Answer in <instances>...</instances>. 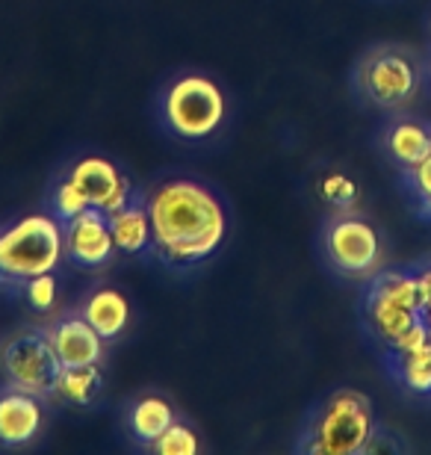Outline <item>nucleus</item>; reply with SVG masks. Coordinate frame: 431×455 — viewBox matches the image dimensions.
Here are the masks:
<instances>
[{
    "label": "nucleus",
    "mask_w": 431,
    "mask_h": 455,
    "mask_svg": "<svg viewBox=\"0 0 431 455\" xmlns=\"http://www.w3.org/2000/svg\"><path fill=\"white\" fill-rule=\"evenodd\" d=\"M151 254L172 269L210 260L227 236V211L213 189L196 178H166L148 193Z\"/></svg>",
    "instance_id": "f257e3e1"
},
{
    "label": "nucleus",
    "mask_w": 431,
    "mask_h": 455,
    "mask_svg": "<svg viewBox=\"0 0 431 455\" xmlns=\"http://www.w3.org/2000/svg\"><path fill=\"white\" fill-rule=\"evenodd\" d=\"M375 432L379 423L370 396L355 387H337L307 414L296 450L307 455H357L366 452Z\"/></svg>",
    "instance_id": "f03ea898"
},
{
    "label": "nucleus",
    "mask_w": 431,
    "mask_h": 455,
    "mask_svg": "<svg viewBox=\"0 0 431 455\" xmlns=\"http://www.w3.org/2000/svg\"><path fill=\"white\" fill-rule=\"evenodd\" d=\"M160 124L183 142H204L227 118L222 86L204 71H180L166 80L157 98Z\"/></svg>",
    "instance_id": "7ed1b4c3"
},
{
    "label": "nucleus",
    "mask_w": 431,
    "mask_h": 455,
    "mask_svg": "<svg viewBox=\"0 0 431 455\" xmlns=\"http://www.w3.org/2000/svg\"><path fill=\"white\" fill-rule=\"evenodd\" d=\"M66 260L62 222L51 211L27 213L0 228V287H21Z\"/></svg>",
    "instance_id": "20e7f679"
},
{
    "label": "nucleus",
    "mask_w": 431,
    "mask_h": 455,
    "mask_svg": "<svg viewBox=\"0 0 431 455\" xmlns=\"http://www.w3.org/2000/svg\"><path fill=\"white\" fill-rule=\"evenodd\" d=\"M426 66L405 44H372L352 71V89L366 107L402 110L419 95Z\"/></svg>",
    "instance_id": "39448f33"
},
{
    "label": "nucleus",
    "mask_w": 431,
    "mask_h": 455,
    "mask_svg": "<svg viewBox=\"0 0 431 455\" xmlns=\"http://www.w3.org/2000/svg\"><path fill=\"white\" fill-rule=\"evenodd\" d=\"M325 263L343 278H372L381 269V234L355 213H334L319 231Z\"/></svg>",
    "instance_id": "423d86ee"
},
{
    "label": "nucleus",
    "mask_w": 431,
    "mask_h": 455,
    "mask_svg": "<svg viewBox=\"0 0 431 455\" xmlns=\"http://www.w3.org/2000/svg\"><path fill=\"white\" fill-rule=\"evenodd\" d=\"M0 370L9 385L48 399L57 390L62 361L44 329H21L0 349Z\"/></svg>",
    "instance_id": "0eeeda50"
},
{
    "label": "nucleus",
    "mask_w": 431,
    "mask_h": 455,
    "mask_svg": "<svg viewBox=\"0 0 431 455\" xmlns=\"http://www.w3.org/2000/svg\"><path fill=\"white\" fill-rule=\"evenodd\" d=\"M62 236H66V260L77 269H104L118 254L109 216L98 207H86L75 220L62 222Z\"/></svg>",
    "instance_id": "6e6552de"
},
{
    "label": "nucleus",
    "mask_w": 431,
    "mask_h": 455,
    "mask_svg": "<svg viewBox=\"0 0 431 455\" xmlns=\"http://www.w3.org/2000/svg\"><path fill=\"white\" fill-rule=\"evenodd\" d=\"M66 175L84 189L89 204L98 207V211H104V213H113V211H118V207H124L136 193L124 172L118 169L113 160L98 157V154L80 157Z\"/></svg>",
    "instance_id": "1a4fd4ad"
},
{
    "label": "nucleus",
    "mask_w": 431,
    "mask_h": 455,
    "mask_svg": "<svg viewBox=\"0 0 431 455\" xmlns=\"http://www.w3.org/2000/svg\"><path fill=\"white\" fill-rule=\"evenodd\" d=\"M48 338L57 349L62 367H86V363H100L107 355V340L100 338L95 331L84 314L77 311H68V314H60L44 325Z\"/></svg>",
    "instance_id": "9d476101"
},
{
    "label": "nucleus",
    "mask_w": 431,
    "mask_h": 455,
    "mask_svg": "<svg viewBox=\"0 0 431 455\" xmlns=\"http://www.w3.org/2000/svg\"><path fill=\"white\" fill-rule=\"evenodd\" d=\"M44 423L42 396L21 390L15 385L0 387V447L18 450L39 438Z\"/></svg>",
    "instance_id": "9b49d317"
},
{
    "label": "nucleus",
    "mask_w": 431,
    "mask_h": 455,
    "mask_svg": "<svg viewBox=\"0 0 431 455\" xmlns=\"http://www.w3.org/2000/svg\"><path fill=\"white\" fill-rule=\"evenodd\" d=\"M419 320H423V314L414 311V307L396 302V299H390L387 293H381V290H375V287H366L363 323L372 338H379L387 349H393V346L402 340V334Z\"/></svg>",
    "instance_id": "f8f14e48"
},
{
    "label": "nucleus",
    "mask_w": 431,
    "mask_h": 455,
    "mask_svg": "<svg viewBox=\"0 0 431 455\" xmlns=\"http://www.w3.org/2000/svg\"><path fill=\"white\" fill-rule=\"evenodd\" d=\"M109 216V231L118 254L140 258L151 251L154 234H151V216H148V193H133V198Z\"/></svg>",
    "instance_id": "ddd939ff"
},
{
    "label": "nucleus",
    "mask_w": 431,
    "mask_h": 455,
    "mask_svg": "<svg viewBox=\"0 0 431 455\" xmlns=\"http://www.w3.org/2000/svg\"><path fill=\"white\" fill-rule=\"evenodd\" d=\"M80 314L95 325V331L107 343L118 340L131 325V302L116 287H95L80 305Z\"/></svg>",
    "instance_id": "4468645a"
},
{
    "label": "nucleus",
    "mask_w": 431,
    "mask_h": 455,
    "mask_svg": "<svg viewBox=\"0 0 431 455\" xmlns=\"http://www.w3.org/2000/svg\"><path fill=\"white\" fill-rule=\"evenodd\" d=\"M381 148L393 166L408 169L423 160L426 154H431V127L423 122H414V118L390 122L381 133Z\"/></svg>",
    "instance_id": "2eb2a0df"
},
{
    "label": "nucleus",
    "mask_w": 431,
    "mask_h": 455,
    "mask_svg": "<svg viewBox=\"0 0 431 455\" xmlns=\"http://www.w3.org/2000/svg\"><path fill=\"white\" fill-rule=\"evenodd\" d=\"M174 420H178V417H174V408L169 399L148 394V396H140L136 403H131L127 417H124V429L131 435L133 443L151 450L154 441H157Z\"/></svg>",
    "instance_id": "dca6fc26"
},
{
    "label": "nucleus",
    "mask_w": 431,
    "mask_h": 455,
    "mask_svg": "<svg viewBox=\"0 0 431 455\" xmlns=\"http://www.w3.org/2000/svg\"><path fill=\"white\" fill-rule=\"evenodd\" d=\"M100 394H104V370H100V363L62 367L57 390H53V396H60L62 403H68L75 408L95 405Z\"/></svg>",
    "instance_id": "f3484780"
},
{
    "label": "nucleus",
    "mask_w": 431,
    "mask_h": 455,
    "mask_svg": "<svg viewBox=\"0 0 431 455\" xmlns=\"http://www.w3.org/2000/svg\"><path fill=\"white\" fill-rule=\"evenodd\" d=\"M390 372L411 394L431 396V340L408 352H387Z\"/></svg>",
    "instance_id": "a211bd4d"
},
{
    "label": "nucleus",
    "mask_w": 431,
    "mask_h": 455,
    "mask_svg": "<svg viewBox=\"0 0 431 455\" xmlns=\"http://www.w3.org/2000/svg\"><path fill=\"white\" fill-rule=\"evenodd\" d=\"M86 207H92L89 198L84 196V189H80L68 175L53 180V187L48 189V211L57 216L60 222L75 220V216L84 213Z\"/></svg>",
    "instance_id": "6ab92c4d"
},
{
    "label": "nucleus",
    "mask_w": 431,
    "mask_h": 455,
    "mask_svg": "<svg viewBox=\"0 0 431 455\" xmlns=\"http://www.w3.org/2000/svg\"><path fill=\"white\" fill-rule=\"evenodd\" d=\"M402 184H405L414 213L423 216V220H431V154H426L414 166L402 169Z\"/></svg>",
    "instance_id": "aec40b11"
},
{
    "label": "nucleus",
    "mask_w": 431,
    "mask_h": 455,
    "mask_svg": "<svg viewBox=\"0 0 431 455\" xmlns=\"http://www.w3.org/2000/svg\"><path fill=\"white\" fill-rule=\"evenodd\" d=\"M319 196L328 207H334L337 213L352 211L357 202V184L343 172H328V175L319 180Z\"/></svg>",
    "instance_id": "412c9836"
},
{
    "label": "nucleus",
    "mask_w": 431,
    "mask_h": 455,
    "mask_svg": "<svg viewBox=\"0 0 431 455\" xmlns=\"http://www.w3.org/2000/svg\"><path fill=\"white\" fill-rule=\"evenodd\" d=\"M151 450L157 455H196L201 450V443H198V435L192 426L174 420L169 429L154 441Z\"/></svg>",
    "instance_id": "4be33fe9"
},
{
    "label": "nucleus",
    "mask_w": 431,
    "mask_h": 455,
    "mask_svg": "<svg viewBox=\"0 0 431 455\" xmlns=\"http://www.w3.org/2000/svg\"><path fill=\"white\" fill-rule=\"evenodd\" d=\"M21 293L27 299V305L39 314H51L53 305H57V296H60V284H57V275L53 272H44V275H36L30 281L21 284Z\"/></svg>",
    "instance_id": "5701e85b"
},
{
    "label": "nucleus",
    "mask_w": 431,
    "mask_h": 455,
    "mask_svg": "<svg viewBox=\"0 0 431 455\" xmlns=\"http://www.w3.org/2000/svg\"><path fill=\"white\" fill-rule=\"evenodd\" d=\"M417 278H419V287H423V302H428V299H431V267L419 269Z\"/></svg>",
    "instance_id": "b1692460"
},
{
    "label": "nucleus",
    "mask_w": 431,
    "mask_h": 455,
    "mask_svg": "<svg viewBox=\"0 0 431 455\" xmlns=\"http://www.w3.org/2000/svg\"><path fill=\"white\" fill-rule=\"evenodd\" d=\"M423 320L428 323V329H431V299H428V302H423Z\"/></svg>",
    "instance_id": "393cba45"
}]
</instances>
